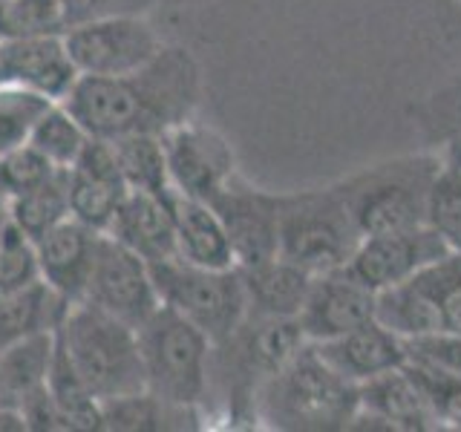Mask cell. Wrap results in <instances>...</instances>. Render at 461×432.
<instances>
[{
    "mask_svg": "<svg viewBox=\"0 0 461 432\" xmlns=\"http://www.w3.org/2000/svg\"><path fill=\"white\" fill-rule=\"evenodd\" d=\"M202 95L205 78L196 55L165 43L153 61L127 76H78L64 104L93 139L113 141L130 133H167L194 119Z\"/></svg>",
    "mask_w": 461,
    "mask_h": 432,
    "instance_id": "1",
    "label": "cell"
},
{
    "mask_svg": "<svg viewBox=\"0 0 461 432\" xmlns=\"http://www.w3.org/2000/svg\"><path fill=\"white\" fill-rule=\"evenodd\" d=\"M306 343L297 317L249 314L225 340L213 343L208 403L222 407L230 421H257L254 412L263 386Z\"/></svg>",
    "mask_w": 461,
    "mask_h": 432,
    "instance_id": "2",
    "label": "cell"
},
{
    "mask_svg": "<svg viewBox=\"0 0 461 432\" xmlns=\"http://www.w3.org/2000/svg\"><path fill=\"white\" fill-rule=\"evenodd\" d=\"M360 410L357 383L346 381L321 357L314 343L288 360L263 386L254 418L271 429H352Z\"/></svg>",
    "mask_w": 461,
    "mask_h": 432,
    "instance_id": "3",
    "label": "cell"
},
{
    "mask_svg": "<svg viewBox=\"0 0 461 432\" xmlns=\"http://www.w3.org/2000/svg\"><path fill=\"white\" fill-rule=\"evenodd\" d=\"M55 340L84 386L101 403L144 392L139 331L119 317L78 300L69 306Z\"/></svg>",
    "mask_w": 461,
    "mask_h": 432,
    "instance_id": "4",
    "label": "cell"
},
{
    "mask_svg": "<svg viewBox=\"0 0 461 432\" xmlns=\"http://www.w3.org/2000/svg\"><path fill=\"white\" fill-rule=\"evenodd\" d=\"M136 331L144 389L179 410L208 407L213 343L205 331L170 306H158Z\"/></svg>",
    "mask_w": 461,
    "mask_h": 432,
    "instance_id": "5",
    "label": "cell"
},
{
    "mask_svg": "<svg viewBox=\"0 0 461 432\" xmlns=\"http://www.w3.org/2000/svg\"><path fill=\"white\" fill-rule=\"evenodd\" d=\"M441 162L438 153L398 156L338 182L360 237L424 225L427 196Z\"/></svg>",
    "mask_w": 461,
    "mask_h": 432,
    "instance_id": "6",
    "label": "cell"
},
{
    "mask_svg": "<svg viewBox=\"0 0 461 432\" xmlns=\"http://www.w3.org/2000/svg\"><path fill=\"white\" fill-rule=\"evenodd\" d=\"M360 239L340 184L280 194V256L312 277L349 266Z\"/></svg>",
    "mask_w": 461,
    "mask_h": 432,
    "instance_id": "7",
    "label": "cell"
},
{
    "mask_svg": "<svg viewBox=\"0 0 461 432\" xmlns=\"http://www.w3.org/2000/svg\"><path fill=\"white\" fill-rule=\"evenodd\" d=\"M150 271L162 306L187 317L205 331L211 343L225 340L249 317V297L240 268H205L182 256H170L153 263Z\"/></svg>",
    "mask_w": 461,
    "mask_h": 432,
    "instance_id": "8",
    "label": "cell"
},
{
    "mask_svg": "<svg viewBox=\"0 0 461 432\" xmlns=\"http://www.w3.org/2000/svg\"><path fill=\"white\" fill-rule=\"evenodd\" d=\"M67 50L78 76H127L158 55L165 40L144 14H110L67 29Z\"/></svg>",
    "mask_w": 461,
    "mask_h": 432,
    "instance_id": "9",
    "label": "cell"
},
{
    "mask_svg": "<svg viewBox=\"0 0 461 432\" xmlns=\"http://www.w3.org/2000/svg\"><path fill=\"white\" fill-rule=\"evenodd\" d=\"M84 300L133 328H139L162 306L148 259H141L107 234L98 239Z\"/></svg>",
    "mask_w": 461,
    "mask_h": 432,
    "instance_id": "10",
    "label": "cell"
},
{
    "mask_svg": "<svg viewBox=\"0 0 461 432\" xmlns=\"http://www.w3.org/2000/svg\"><path fill=\"white\" fill-rule=\"evenodd\" d=\"M208 205L225 228L237 268L280 256V194L259 191L237 173L208 199Z\"/></svg>",
    "mask_w": 461,
    "mask_h": 432,
    "instance_id": "11",
    "label": "cell"
},
{
    "mask_svg": "<svg viewBox=\"0 0 461 432\" xmlns=\"http://www.w3.org/2000/svg\"><path fill=\"white\" fill-rule=\"evenodd\" d=\"M170 191L211 199L237 176V156L228 139L208 124L187 119L162 133Z\"/></svg>",
    "mask_w": 461,
    "mask_h": 432,
    "instance_id": "12",
    "label": "cell"
},
{
    "mask_svg": "<svg viewBox=\"0 0 461 432\" xmlns=\"http://www.w3.org/2000/svg\"><path fill=\"white\" fill-rule=\"evenodd\" d=\"M447 251V242L429 230L427 225L407 228V230H389V234H369L360 239L355 248L349 268L360 283H366L372 292H384L389 285H398L403 280L415 277Z\"/></svg>",
    "mask_w": 461,
    "mask_h": 432,
    "instance_id": "13",
    "label": "cell"
},
{
    "mask_svg": "<svg viewBox=\"0 0 461 432\" xmlns=\"http://www.w3.org/2000/svg\"><path fill=\"white\" fill-rule=\"evenodd\" d=\"M375 300L378 292L360 283L349 268L314 274L297 323L309 343H323L375 320Z\"/></svg>",
    "mask_w": 461,
    "mask_h": 432,
    "instance_id": "14",
    "label": "cell"
},
{
    "mask_svg": "<svg viewBox=\"0 0 461 432\" xmlns=\"http://www.w3.org/2000/svg\"><path fill=\"white\" fill-rule=\"evenodd\" d=\"M0 81L18 84L50 101H64L78 81L64 35L0 40Z\"/></svg>",
    "mask_w": 461,
    "mask_h": 432,
    "instance_id": "15",
    "label": "cell"
},
{
    "mask_svg": "<svg viewBox=\"0 0 461 432\" xmlns=\"http://www.w3.org/2000/svg\"><path fill=\"white\" fill-rule=\"evenodd\" d=\"M67 187L72 220L84 222L98 234H104L110 228L115 211L130 191L122 179L119 165H115L110 141L104 139H93L86 144L78 162L67 170Z\"/></svg>",
    "mask_w": 461,
    "mask_h": 432,
    "instance_id": "16",
    "label": "cell"
},
{
    "mask_svg": "<svg viewBox=\"0 0 461 432\" xmlns=\"http://www.w3.org/2000/svg\"><path fill=\"white\" fill-rule=\"evenodd\" d=\"M98 239H101L98 230L86 228L84 222L72 220V216L50 228L47 234H41L35 239L41 280L50 283L69 302L84 300Z\"/></svg>",
    "mask_w": 461,
    "mask_h": 432,
    "instance_id": "17",
    "label": "cell"
},
{
    "mask_svg": "<svg viewBox=\"0 0 461 432\" xmlns=\"http://www.w3.org/2000/svg\"><path fill=\"white\" fill-rule=\"evenodd\" d=\"M314 346L331 369L357 386L407 364L403 338H398L381 320H369L364 326L346 331L340 338H331Z\"/></svg>",
    "mask_w": 461,
    "mask_h": 432,
    "instance_id": "18",
    "label": "cell"
},
{
    "mask_svg": "<svg viewBox=\"0 0 461 432\" xmlns=\"http://www.w3.org/2000/svg\"><path fill=\"white\" fill-rule=\"evenodd\" d=\"M104 234L148 259L150 266L176 256V230H173L167 194L158 196L148 191H127Z\"/></svg>",
    "mask_w": 461,
    "mask_h": 432,
    "instance_id": "19",
    "label": "cell"
},
{
    "mask_svg": "<svg viewBox=\"0 0 461 432\" xmlns=\"http://www.w3.org/2000/svg\"><path fill=\"white\" fill-rule=\"evenodd\" d=\"M357 421H366L369 427L378 429H395V432H429L436 429V421L429 418L427 407L412 378L407 372L393 369L384 372L378 378L357 386ZM352 424V427H355Z\"/></svg>",
    "mask_w": 461,
    "mask_h": 432,
    "instance_id": "20",
    "label": "cell"
},
{
    "mask_svg": "<svg viewBox=\"0 0 461 432\" xmlns=\"http://www.w3.org/2000/svg\"><path fill=\"white\" fill-rule=\"evenodd\" d=\"M167 205L176 230V256L205 268H237L225 228L205 199L167 191Z\"/></svg>",
    "mask_w": 461,
    "mask_h": 432,
    "instance_id": "21",
    "label": "cell"
},
{
    "mask_svg": "<svg viewBox=\"0 0 461 432\" xmlns=\"http://www.w3.org/2000/svg\"><path fill=\"white\" fill-rule=\"evenodd\" d=\"M72 302L50 283L35 280L0 294V349L35 335H55Z\"/></svg>",
    "mask_w": 461,
    "mask_h": 432,
    "instance_id": "22",
    "label": "cell"
},
{
    "mask_svg": "<svg viewBox=\"0 0 461 432\" xmlns=\"http://www.w3.org/2000/svg\"><path fill=\"white\" fill-rule=\"evenodd\" d=\"M55 360V335H35L0 349V410L21 418V410L47 386Z\"/></svg>",
    "mask_w": 461,
    "mask_h": 432,
    "instance_id": "23",
    "label": "cell"
},
{
    "mask_svg": "<svg viewBox=\"0 0 461 432\" xmlns=\"http://www.w3.org/2000/svg\"><path fill=\"white\" fill-rule=\"evenodd\" d=\"M240 277L249 297V314L259 317H297L312 285V274L283 256L240 268Z\"/></svg>",
    "mask_w": 461,
    "mask_h": 432,
    "instance_id": "24",
    "label": "cell"
},
{
    "mask_svg": "<svg viewBox=\"0 0 461 432\" xmlns=\"http://www.w3.org/2000/svg\"><path fill=\"white\" fill-rule=\"evenodd\" d=\"M115 165L122 170V179L130 191H148L165 196L170 191L167 158L162 136L153 133H130L110 141Z\"/></svg>",
    "mask_w": 461,
    "mask_h": 432,
    "instance_id": "25",
    "label": "cell"
},
{
    "mask_svg": "<svg viewBox=\"0 0 461 432\" xmlns=\"http://www.w3.org/2000/svg\"><path fill=\"white\" fill-rule=\"evenodd\" d=\"M90 141L93 136L86 133V127L76 119V112L64 101L50 104V110L38 119L32 136H29V144L47 156L58 170H69L76 165Z\"/></svg>",
    "mask_w": 461,
    "mask_h": 432,
    "instance_id": "26",
    "label": "cell"
},
{
    "mask_svg": "<svg viewBox=\"0 0 461 432\" xmlns=\"http://www.w3.org/2000/svg\"><path fill=\"white\" fill-rule=\"evenodd\" d=\"M9 216L14 225H21L32 239L47 234L58 222L69 220V187L67 170H58L55 176L41 182L32 191H23L9 199Z\"/></svg>",
    "mask_w": 461,
    "mask_h": 432,
    "instance_id": "27",
    "label": "cell"
},
{
    "mask_svg": "<svg viewBox=\"0 0 461 432\" xmlns=\"http://www.w3.org/2000/svg\"><path fill=\"white\" fill-rule=\"evenodd\" d=\"M412 280L427 297L438 331L461 335V251H447Z\"/></svg>",
    "mask_w": 461,
    "mask_h": 432,
    "instance_id": "28",
    "label": "cell"
},
{
    "mask_svg": "<svg viewBox=\"0 0 461 432\" xmlns=\"http://www.w3.org/2000/svg\"><path fill=\"white\" fill-rule=\"evenodd\" d=\"M67 0H0V40L67 35Z\"/></svg>",
    "mask_w": 461,
    "mask_h": 432,
    "instance_id": "29",
    "label": "cell"
},
{
    "mask_svg": "<svg viewBox=\"0 0 461 432\" xmlns=\"http://www.w3.org/2000/svg\"><path fill=\"white\" fill-rule=\"evenodd\" d=\"M50 104H55V101H50L47 95L0 81V156L29 141L38 119L50 110Z\"/></svg>",
    "mask_w": 461,
    "mask_h": 432,
    "instance_id": "30",
    "label": "cell"
},
{
    "mask_svg": "<svg viewBox=\"0 0 461 432\" xmlns=\"http://www.w3.org/2000/svg\"><path fill=\"white\" fill-rule=\"evenodd\" d=\"M418 395H421L436 429H461V374H450L421 364H403Z\"/></svg>",
    "mask_w": 461,
    "mask_h": 432,
    "instance_id": "31",
    "label": "cell"
},
{
    "mask_svg": "<svg viewBox=\"0 0 461 432\" xmlns=\"http://www.w3.org/2000/svg\"><path fill=\"white\" fill-rule=\"evenodd\" d=\"M424 225L436 230L450 251H461V173L447 158L432 179Z\"/></svg>",
    "mask_w": 461,
    "mask_h": 432,
    "instance_id": "32",
    "label": "cell"
},
{
    "mask_svg": "<svg viewBox=\"0 0 461 432\" xmlns=\"http://www.w3.org/2000/svg\"><path fill=\"white\" fill-rule=\"evenodd\" d=\"M41 280L35 239L6 213L0 220V294Z\"/></svg>",
    "mask_w": 461,
    "mask_h": 432,
    "instance_id": "33",
    "label": "cell"
},
{
    "mask_svg": "<svg viewBox=\"0 0 461 432\" xmlns=\"http://www.w3.org/2000/svg\"><path fill=\"white\" fill-rule=\"evenodd\" d=\"M55 173L58 167L29 141L21 144V148H14L12 153L0 156V187H4V194L9 199L23 191H32V187L47 182Z\"/></svg>",
    "mask_w": 461,
    "mask_h": 432,
    "instance_id": "34",
    "label": "cell"
},
{
    "mask_svg": "<svg viewBox=\"0 0 461 432\" xmlns=\"http://www.w3.org/2000/svg\"><path fill=\"white\" fill-rule=\"evenodd\" d=\"M403 346H407L410 364L461 374V335H453V331H432V335L403 340Z\"/></svg>",
    "mask_w": 461,
    "mask_h": 432,
    "instance_id": "35",
    "label": "cell"
},
{
    "mask_svg": "<svg viewBox=\"0 0 461 432\" xmlns=\"http://www.w3.org/2000/svg\"><path fill=\"white\" fill-rule=\"evenodd\" d=\"M72 26L93 18H110V14H148L158 0H67Z\"/></svg>",
    "mask_w": 461,
    "mask_h": 432,
    "instance_id": "36",
    "label": "cell"
},
{
    "mask_svg": "<svg viewBox=\"0 0 461 432\" xmlns=\"http://www.w3.org/2000/svg\"><path fill=\"white\" fill-rule=\"evenodd\" d=\"M447 162H450L458 173H461V139H450L444 144V153H441Z\"/></svg>",
    "mask_w": 461,
    "mask_h": 432,
    "instance_id": "37",
    "label": "cell"
},
{
    "mask_svg": "<svg viewBox=\"0 0 461 432\" xmlns=\"http://www.w3.org/2000/svg\"><path fill=\"white\" fill-rule=\"evenodd\" d=\"M158 4L173 6V9H185V6H199V4H205V0H158Z\"/></svg>",
    "mask_w": 461,
    "mask_h": 432,
    "instance_id": "38",
    "label": "cell"
},
{
    "mask_svg": "<svg viewBox=\"0 0 461 432\" xmlns=\"http://www.w3.org/2000/svg\"><path fill=\"white\" fill-rule=\"evenodd\" d=\"M453 119H456V122H447V124L453 127L450 139H461V110H456V112H453Z\"/></svg>",
    "mask_w": 461,
    "mask_h": 432,
    "instance_id": "39",
    "label": "cell"
},
{
    "mask_svg": "<svg viewBox=\"0 0 461 432\" xmlns=\"http://www.w3.org/2000/svg\"><path fill=\"white\" fill-rule=\"evenodd\" d=\"M9 213V196L4 194V187H0V220Z\"/></svg>",
    "mask_w": 461,
    "mask_h": 432,
    "instance_id": "40",
    "label": "cell"
}]
</instances>
